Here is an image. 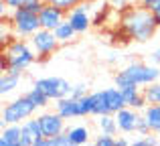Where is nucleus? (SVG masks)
<instances>
[{"instance_id": "nucleus-8", "label": "nucleus", "mask_w": 160, "mask_h": 146, "mask_svg": "<svg viewBox=\"0 0 160 146\" xmlns=\"http://www.w3.org/2000/svg\"><path fill=\"white\" fill-rule=\"evenodd\" d=\"M47 138L41 126L39 116L37 118H27L22 122V138H20V146H43V140Z\"/></svg>"}, {"instance_id": "nucleus-11", "label": "nucleus", "mask_w": 160, "mask_h": 146, "mask_svg": "<svg viewBox=\"0 0 160 146\" xmlns=\"http://www.w3.org/2000/svg\"><path fill=\"white\" fill-rule=\"evenodd\" d=\"M116 122H118V132L120 134H136V124H138V116L140 110L136 108H122L120 112H116Z\"/></svg>"}, {"instance_id": "nucleus-2", "label": "nucleus", "mask_w": 160, "mask_h": 146, "mask_svg": "<svg viewBox=\"0 0 160 146\" xmlns=\"http://www.w3.org/2000/svg\"><path fill=\"white\" fill-rule=\"evenodd\" d=\"M39 59L32 49L31 41L27 39H12L8 45H4V51H2V73L4 71H12V73H20L27 71L35 61Z\"/></svg>"}, {"instance_id": "nucleus-6", "label": "nucleus", "mask_w": 160, "mask_h": 146, "mask_svg": "<svg viewBox=\"0 0 160 146\" xmlns=\"http://www.w3.org/2000/svg\"><path fill=\"white\" fill-rule=\"evenodd\" d=\"M28 41H31V45H32V49H35L39 59H49L59 49V45H61L59 39L55 37V31H49V28H43V27H41Z\"/></svg>"}, {"instance_id": "nucleus-4", "label": "nucleus", "mask_w": 160, "mask_h": 146, "mask_svg": "<svg viewBox=\"0 0 160 146\" xmlns=\"http://www.w3.org/2000/svg\"><path fill=\"white\" fill-rule=\"evenodd\" d=\"M37 110H39L37 103L24 93V95H20V98L8 102L6 106L2 108V120H0V122H2V126H6V124H22L27 118L35 116Z\"/></svg>"}, {"instance_id": "nucleus-26", "label": "nucleus", "mask_w": 160, "mask_h": 146, "mask_svg": "<svg viewBox=\"0 0 160 146\" xmlns=\"http://www.w3.org/2000/svg\"><path fill=\"white\" fill-rule=\"evenodd\" d=\"M45 2H49V4H55V6L63 8L65 12H69L71 8H75L77 4H81L83 0H45Z\"/></svg>"}, {"instance_id": "nucleus-27", "label": "nucleus", "mask_w": 160, "mask_h": 146, "mask_svg": "<svg viewBox=\"0 0 160 146\" xmlns=\"http://www.w3.org/2000/svg\"><path fill=\"white\" fill-rule=\"evenodd\" d=\"M95 146H116V136L113 134H106V132H99V136L93 140Z\"/></svg>"}, {"instance_id": "nucleus-9", "label": "nucleus", "mask_w": 160, "mask_h": 146, "mask_svg": "<svg viewBox=\"0 0 160 146\" xmlns=\"http://www.w3.org/2000/svg\"><path fill=\"white\" fill-rule=\"evenodd\" d=\"M67 20L73 24V28L79 35H81V33H87L89 27H91V23H93V18H91V14H89V4L81 2L75 8H71V10L67 12Z\"/></svg>"}, {"instance_id": "nucleus-29", "label": "nucleus", "mask_w": 160, "mask_h": 146, "mask_svg": "<svg viewBox=\"0 0 160 146\" xmlns=\"http://www.w3.org/2000/svg\"><path fill=\"white\" fill-rule=\"evenodd\" d=\"M71 95L73 98H83V95H87V83H73V87H71Z\"/></svg>"}, {"instance_id": "nucleus-35", "label": "nucleus", "mask_w": 160, "mask_h": 146, "mask_svg": "<svg viewBox=\"0 0 160 146\" xmlns=\"http://www.w3.org/2000/svg\"><path fill=\"white\" fill-rule=\"evenodd\" d=\"M154 2H156V0H140V4H142L144 8H148V10L152 8V4H154Z\"/></svg>"}, {"instance_id": "nucleus-28", "label": "nucleus", "mask_w": 160, "mask_h": 146, "mask_svg": "<svg viewBox=\"0 0 160 146\" xmlns=\"http://www.w3.org/2000/svg\"><path fill=\"white\" fill-rule=\"evenodd\" d=\"M154 144H158V140H156V136H150V134L132 140V146H154Z\"/></svg>"}, {"instance_id": "nucleus-17", "label": "nucleus", "mask_w": 160, "mask_h": 146, "mask_svg": "<svg viewBox=\"0 0 160 146\" xmlns=\"http://www.w3.org/2000/svg\"><path fill=\"white\" fill-rule=\"evenodd\" d=\"M20 83V73H12V71H4L0 77V95H10L12 91L18 87Z\"/></svg>"}, {"instance_id": "nucleus-19", "label": "nucleus", "mask_w": 160, "mask_h": 146, "mask_svg": "<svg viewBox=\"0 0 160 146\" xmlns=\"http://www.w3.org/2000/svg\"><path fill=\"white\" fill-rule=\"evenodd\" d=\"M142 114H144V118L148 120L152 132L158 134L160 132V103H148V106L142 110Z\"/></svg>"}, {"instance_id": "nucleus-32", "label": "nucleus", "mask_w": 160, "mask_h": 146, "mask_svg": "<svg viewBox=\"0 0 160 146\" xmlns=\"http://www.w3.org/2000/svg\"><path fill=\"white\" fill-rule=\"evenodd\" d=\"M150 63H156V65H160V47H156L152 53H150Z\"/></svg>"}, {"instance_id": "nucleus-31", "label": "nucleus", "mask_w": 160, "mask_h": 146, "mask_svg": "<svg viewBox=\"0 0 160 146\" xmlns=\"http://www.w3.org/2000/svg\"><path fill=\"white\" fill-rule=\"evenodd\" d=\"M2 2L6 4L10 10H16V8H20V6H24V4L32 2V0H2Z\"/></svg>"}, {"instance_id": "nucleus-30", "label": "nucleus", "mask_w": 160, "mask_h": 146, "mask_svg": "<svg viewBox=\"0 0 160 146\" xmlns=\"http://www.w3.org/2000/svg\"><path fill=\"white\" fill-rule=\"evenodd\" d=\"M134 0H109V6L116 8V10H128L132 6Z\"/></svg>"}, {"instance_id": "nucleus-1", "label": "nucleus", "mask_w": 160, "mask_h": 146, "mask_svg": "<svg viewBox=\"0 0 160 146\" xmlns=\"http://www.w3.org/2000/svg\"><path fill=\"white\" fill-rule=\"evenodd\" d=\"M120 27L132 41L138 43H146L156 35V28L160 27L156 16L152 14V10L140 6H130L128 10H124L120 18Z\"/></svg>"}, {"instance_id": "nucleus-7", "label": "nucleus", "mask_w": 160, "mask_h": 146, "mask_svg": "<svg viewBox=\"0 0 160 146\" xmlns=\"http://www.w3.org/2000/svg\"><path fill=\"white\" fill-rule=\"evenodd\" d=\"M32 85L41 87V89H43L45 93L51 98V102H55V99H59V98L71 95V87H73V83H69L65 77L49 75V77H41V79H37Z\"/></svg>"}, {"instance_id": "nucleus-21", "label": "nucleus", "mask_w": 160, "mask_h": 146, "mask_svg": "<svg viewBox=\"0 0 160 146\" xmlns=\"http://www.w3.org/2000/svg\"><path fill=\"white\" fill-rule=\"evenodd\" d=\"M75 35H79L77 31L73 28V24L69 23V20H63L61 24H59L57 28H55V37L59 39V43H71V41L75 39Z\"/></svg>"}, {"instance_id": "nucleus-23", "label": "nucleus", "mask_w": 160, "mask_h": 146, "mask_svg": "<svg viewBox=\"0 0 160 146\" xmlns=\"http://www.w3.org/2000/svg\"><path fill=\"white\" fill-rule=\"evenodd\" d=\"M148 103H160V81H154V83H148V85L142 87Z\"/></svg>"}, {"instance_id": "nucleus-10", "label": "nucleus", "mask_w": 160, "mask_h": 146, "mask_svg": "<svg viewBox=\"0 0 160 146\" xmlns=\"http://www.w3.org/2000/svg\"><path fill=\"white\" fill-rule=\"evenodd\" d=\"M39 120H41V126H43V132H45L47 138L59 136V134H63V132L67 130V128H65V118H63L57 110L39 114Z\"/></svg>"}, {"instance_id": "nucleus-20", "label": "nucleus", "mask_w": 160, "mask_h": 146, "mask_svg": "<svg viewBox=\"0 0 160 146\" xmlns=\"http://www.w3.org/2000/svg\"><path fill=\"white\" fill-rule=\"evenodd\" d=\"M95 124H98L99 132H106V134H120L118 132V122H116V116L113 114H102L98 116V120H95Z\"/></svg>"}, {"instance_id": "nucleus-36", "label": "nucleus", "mask_w": 160, "mask_h": 146, "mask_svg": "<svg viewBox=\"0 0 160 146\" xmlns=\"http://www.w3.org/2000/svg\"><path fill=\"white\" fill-rule=\"evenodd\" d=\"M158 136H160V132H158Z\"/></svg>"}, {"instance_id": "nucleus-15", "label": "nucleus", "mask_w": 160, "mask_h": 146, "mask_svg": "<svg viewBox=\"0 0 160 146\" xmlns=\"http://www.w3.org/2000/svg\"><path fill=\"white\" fill-rule=\"evenodd\" d=\"M103 93H106V99H108V106H109V112H112V114H116V112H120L122 108L128 106V103H126L124 93H122V89L118 85L106 87V89H103Z\"/></svg>"}, {"instance_id": "nucleus-18", "label": "nucleus", "mask_w": 160, "mask_h": 146, "mask_svg": "<svg viewBox=\"0 0 160 146\" xmlns=\"http://www.w3.org/2000/svg\"><path fill=\"white\" fill-rule=\"evenodd\" d=\"M91 95V116H102V114H112L109 112V106H108V99H106V93H103V89L99 91H93Z\"/></svg>"}, {"instance_id": "nucleus-25", "label": "nucleus", "mask_w": 160, "mask_h": 146, "mask_svg": "<svg viewBox=\"0 0 160 146\" xmlns=\"http://www.w3.org/2000/svg\"><path fill=\"white\" fill-rule=\"evenodd\" d=\"M136 134H138V136L154 134V132H152V128H150V124H148V120L144 118V114H140V116H138V124H136Z\"/></svg>"}, {"instance_id": "nucleus-34", "label": "nucleus", "mask_w": 160, "mask_h": 146, "mask_svg": "<svg viewBox=\"0 0 160 146\" xmlns=\"http://www.w3.org/2000/svg\"><path fill=\"white\" fill-rule=\"evenodd\" d=\"M128 144H132V140H128L126 136H118L116 138V146H128Z\"/></svg>"}, {"instance_id": "nucleus-16", "label": "nucleus", "mask_w": 160, "mask_h": 146, "mask_svg": "<svg viewBox=\"0 0 160 146\" xmlns=\"http://www.w3.org/2000/svg\"><path fill=\"white\" fill-rule=\"evenodd\" d=\"M67 136L71 140V146H81L89 142V128L83 126V124H75V126L67 128Z\"/></svg>"}, {"instance_id": "nucleus-3", "label": "nucleus", "mask_w": 160, "mask_h": 146, "mask_svg": "<svg viewBox=\"0 0 160 146\" xmlns=\"http://www.w3.org/2000/svg\"><path fill=\"white\" fill-rule=\"evenodd\" d=\"M160 79V67L156 63H140V61H132L130 65H126L122 71L116 73L113 77V83H116L120 89L128 85H148V83H154Z\"/></svg>"}, {"instance_id": "nucleus-5", "label": "nucleus", "mask_w": 160, "mask_h": 146, "mask_svg": "<svg viewBox=\"0 0 160 146\" xmlns=\"http://www.w3.org/2000/svg\"><path fill=\"white\" fill-rule=\"evenodd\" d=\"M10 24L14 28V35L20 39H31L41 28V18L37 12L28 10L27 6H20L16 10H10Z\"/></svg>"}, {"instance_id": "nucleus-33", "label": "nucleus", "mask_w": 160, "mask_h": 146, "mask_svg": "<svg viewBox=\"0 0 160 146\" xmlns=\"http://www.w3.org/2000/svg\"><path fill=\"white\" fill-rule=\"evenodd\" d=\"M150 10H152V14L156 16V20H158V24H160V0H156V2L152 4V8H150Z\"/></svg>"}, {"instance_id": "nucleus-12", "label": "nucleus", "mask_w": 160, "mask_h": 146, "mask_svg": "<svg viewBox=\"0 0 160 146\" xmlns=\"http://www.w3.org/2000/svg\"><path fill=\"white\" fill-rule=\"evenodd\" d=\"M39 18H41V27L43 28H49V31H55L63 20L67 18V12L63 8L55 6V4H45L43 10L39 12Z\"/></svg>"}, {"instance_id": "nucleus-14", "label": "nucleus", "mask_w": 160, "mask_h": 146, "mask_svg": "<svg viewBox=\"0 0 160 146\" xmlns=\"http://www.w3.org/2000/svg\"><path fill=\"white\" fill-rule=\"evenodd\" d=\"M20 138H22V124H6V126H2L0 146H20Z\"/></svg>"}, {"instance_id": "nucleus-22", "label": "nucleus", "mask_w": 160, "mask_h": 146, "mask_svg": "<svg viewBox=\"0 0 160 146\" xmlns=\"http://www.w3.org/2000/svg\"><path fill=\"white\" fill-rule=\"evenodd\" d=\"M27 95L37 103V108H47V106H49V102H51V98H49V95L45 93L41 87H37V85H32L31 89L27 91Z\"/></svg>"}, {"instance_id": "nucleus-13", "label": "nucleus", "mask_w": 160, "mask_h": 146, "mask_svg": "<svg viewBox=\"0 0 160 146\" xmlns=\"http://www.w3.org/2000/svg\"><path fill=\"white\" fill-rule=\"evenodd\" d=\"M55 110H57L65 120L81 118V116H79V99L73 98V95H65V98L55 99Z\"/></svg>"}, {"instance_id": "nucleus-24", "label": "nucleus", "mask_w": 160, "mask_h": 146, "mask_svg": "<svg viewBox=\"0 0 160 146\" xmlns=\"http://www.w3.org/2000/svg\"><path fill=\"white\" fill-rule=\"evenodd\" d=\"M79 99V116L81 118H87L91 116V95H83V98H77Z\"/></svg>"}]
</instances>
